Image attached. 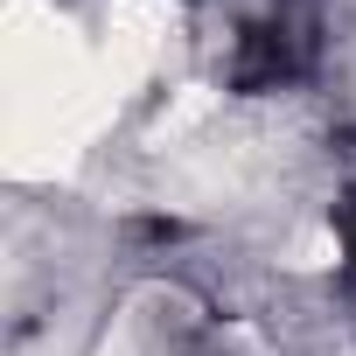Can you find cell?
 I'll return each instance as SVG.
<instances>
[{"label": "cell", "mask_w": 356, "mask_h": 356, "mask_svg": "<svg viewBox=\"0 0 356 356\" xmlns=\"http://www.w3.org/2000/svg\"><path fill=\"white\" fill-rule=\"evenodd\" d=\"M238 328L245 321H224L203 293L147 280L105 314L91 356H238Z\"/></svg>", "instance_id": "obj_2"}, {"label": "cell", "mask_w": 356, "mask_h": 356, "mask_svg": "<svg viewBox=\"0 0 356 356\" xmlns=\"http://www.w3.org/2000/svg\"><path fill=\"white\" fill-rule=\"evenodd\" d=\"M0 77H8V154H15L22 175L70 168L98 140V126L119 112V91L105 77L98 35L77 29L63 8L15 0Z\"/></svg>", "instance_id": "obj_1"}]
</instances>
